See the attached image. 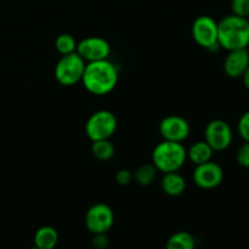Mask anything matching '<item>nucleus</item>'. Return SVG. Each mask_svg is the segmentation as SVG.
<instances>
[{"mask_svg": "<svg viewBox=\"0 0 249 249\" xmlns=\"http://www.w3.org/2000/svg\"><path fill=\"white\" fill-rule=\"evenodd\" d=\"M118 68L106 58L101 61L88 62L85 65L82 83L85 89L92 95H107L116 88L118 83Z\"/></svg>", "mask_w": 249, "mask_h": 249, "instance_id": "obj_1", "label": "nucleus"}, {"mask_svg": "<svg viewBox=\"0 0 249 249\" xmlns=\"http://www.w3.org/2000/svg\"><path fill=\"white\" fill-rule=\"evenodd\" d=\"M219 46L231 51L249 45V19L231 14L218 22Z\"/></svg>", "mask_w": 249, "mask_h": 249, "instance_id": "obj_2", "label": "nucleus"}, {"mask_svg": "<svg viewBox=\"0 0 249 249\" xmlns=\"http://www.w3.org/2000/svg\"><path fill=\"white\" fill-rule=\"evenodd\" d=\"M187 160L186 148L180 142L163 140L152 152V164L158 172H179Z\"/></svg>", "mask_w": 249, "mask_h": 249, "instance_id": "obj_3", "label": "nucleus"}, {"mask_svg": "<svg viewBox=\"0 0 249 249\" xmlns=\"http://www.w3.org/2000/svg\"><path fill=\"white\" fill-rule=\"evenodd\" d=\"M118 121L114 113L107 109L94 112L85 123V134L91 141L107 140L116 133Z\"/></svg>", "mask_w": 249, "mask_h": 249, "instance_id": "obj_4", "label": "nucleus"}, {"mask_svg": "<svg viewBox=\"0 0 249 249\" xmlns=\"http://www.w3.org/2000/svg\"><path fill=\"white\" fill-rule=\"evenodd\" d=\"M85 62L77 53L61 56L55 66V79L63 87H72L82 82L83 73L85 70Z\"/></svg>", "mask_w": 249, "mask_h": 249, "instance_id": "obj_5", "label": "nucleus"}, {"mask_svg": "<svg viewBox=\"0 0 249 249\" xmlns=\"http://www.w3.org/2000/svg\"><path fill=\"white\" fill-rule=\"evenodd\" d=\"M192 38L201 48L209 51L220 49L218 40V22L211 16L202 15L192 23Z\"/></svg>", "mask_w": 249, "mask_h": 249, "instance_id": "obj_6", "label": "nucleus"}, {"mask_svg": "<svg viewBox=\"0 0 249 249\" xmlns=\"http://www.w3.org/2000/svg\"><path fill=\"white\" fill-rule=\"evenodd\" d=\"M84 221L92 235L107 233L114 224V213L108 204L95 203L85 213Z\"/></svg>", "mask_w": 249, "mask_h": 249, "instance_id": "obj_7", "label": "nucleus"}, {"mask_svg": "<svg viewBox=\"0 0 249 249\" xmlns=\"http://www.w3.org/2000/svg\"><path fill=\"white\" fill-rule=\"evenodd\" d=\"M233 140V133L230 124L223 119H213L204 129V141L214 152L225 151Z\"/></svg>", "mask_w": 249, "mask_h": 249, "instance_id": "obj_8", "label": "nucleus"}, {"mask_svg": "<svg viewBox=\"0 0 249 249\" xmlns=\"http://www.w3.org/2000/svg\"><path fill=\"white\" fill-rule=\"evenodd\" d=\"M75 53L87 63L94 62V61L108 58L111 53V46L108 41L101 36H88L78 41Z\"/></svg>", "mask_w": 249, "mask_h": 249, "instance_id": "obj_9", "label": "nucleus"}, {"mask_svg": "<svg viewBox=\"0 0 249 249\" xmlns=\"http://www.w3.org/2000/svg\"><path fill=\"white\" fill-rule=\"evenodd\" d=\"M194 182L203 190H213L220 186L224 180V169L218 163L209 160L196 165L194 170Z\"/></svg>", "mask_w": 249, "mask_h": 249, "instance_id": "obj_10", "label": "nucleus"}, {"mask_svg": "<svg viewBox=\"0 0 249 249\" xmlns=\"http://www.w3.org/2000/svg\"><path fill=\"white\" fill-rule=\"evenodd\" d=\"M160 134L163 140L182 143L190 135V124L184 117L170 114L164 117L160 123Z\"/></svg>", "mask_w": 249, "mask_h": 249, "instance_id": "obj_11", "label": "nucleus"}, {"mask_svg": "<svg viewBox=\"0 0 249 249\" xmlns=\"http://www.w3.org/2000/svg\"><path fill=\"white\" fill-rule=\"evenodd\" d=\"M249 66L248 49H236L229 51L228 56L224 60V72L228 77L241 78Z\"/></svg>", "mask_w": 249, "mask_h": 249, "instance_id": "obj_12", "label": "nucleus"}, {"mask_svg": "<svg viewBox=\"0 0 249 249\" xmlns=\"http://www.w3.org/2000/svg\"><path fill=\"white\" fill-rule=\"evenodd\" d=\"M163 192L170 197H179L186 190V180L179 172L165 173L160 181Z\"/></svg>", "mask_w": 249, "mask_h": 249, "instance_id": "obj_13", "label": "nucleus"}, {"mask_svg": "<svg viewBox=\"0 0 249 249\" xmlns=\"http://www.w3.org/2000/svg\"><path fill=\"white\" fill-rule=\"evenodd\" d=\"M34 247L40 249H55L58 243V232L53 226H41L33 237Z\"/></svg>", "mask_w": 249, "mask_h": 249, "instance_id": "obj_14", "label": "nucleus"}, {"mask_svg": "<svg viewBox=\"0 0 249 249\" xmlns=\"http://www.w3.org/2000/svg\"><path fill=\"white\" fill-rule=\"evenodd\" d=\"M187 160H191L195 165L202 164L212 160L214 151L212 150L211 146L206 141H196L190 146L189 150H186Z\"/></svg>", "mask_w": 249, "mask_h": 249, "instance_id": "obj_15", "label": "nucleus"}, {"mask_svg": "<svg viewBox=\"0 0 249 249\" xmlns=\"http://www.w3.org/2000/svg\"><path fill=\"white\" fill-rule=\"evenodd\" d=\"M165 249H196V240L187 231H178L168 238Z\"/></svg>", "mask_w": 249, "mask_h": 249, "instance_id": "obj_16", "label": "nucleus"}, {"mask_svg": "<svg viewBox=\"0 0 249 249\" xmlns=\"http://www.w3.org/2000/svg\"><path fill=\"white\" fill-rule=\"evenodd\" d=\"M91 152L95 158L102 160V162H107V160L113 158L114 153H116V147L109 141V139H107V140L92 141Z\"/></svg>", "mask_w": 249, "mask_h": 249, "instance_id": "obj_17", "label": "nucleus"}, {"mask_svg": "<svg viewBox=\"0 0 249 249\" xmlns=\"http://www.w3.org/2000/svg\"><path fill=\"white\" fill-rule=\"evenodd\" d=\"M157 172L158 170L156 169V167L152 163L142 164L133 173L134 180H135L140 186H148V185L152 184L153 180L156 179Z\"/></svg>", "mask_w": 249, "mask_h": 249, "instance_id": "obj_18", "label": "nucleus"}, {"mask_svg": "<svg viewBox=\"0 0 249 249\" xmlns=\"http://www.w3.org/2000/svg\"><path fill=\"white\" fill-rule=\"evenodd\" d=\"M78 41L75 40L72 34L62 33L56 38L55 40V49L61 56L70 55L77 51Z\"/></svg>", "mask_w": 249, "mask_h": 249, "instance_id": "obj_19", "label": "nucleus"}, {"mask_svg": "<svg viewBox=\"0 0 249 249\" xmlns=\"http://www.w3.org/2000/svg\"><path fill=\"white\" fill-rule=\"evenodd\" d=\"M236 162L242 168H249V142L243 141L236 151Z\"/></svg>", "mask_w": 249, "mask_h": 249, "instance_id": "obj_20", "label": "nucleus"}, {"mask_svg": "<svg viewBox=\"0 0 249 249\" xmlns=\"http://www.w3.org/2000/svg\"><path fill=\"white\" fill-rule=\"evenodd\" d=\"M231 11L240 17H249V0H231Z\"/></svg>", "mask_w": 249, "mask_h": 249, "instance_id": "obj_21", "label": "nucleus"}, {"mask_svg": "<svg viewBox=\"0 0 249 249\" xmlns=\"http://www.w3.org/2000/svg\"><path fill=\"white\" fill-rule=\"evenodd\" d=\"M237 131L243 141L249 142V111L245 112V113L241 116L237 124Z\"/></svg>", "mask_w": 249, "mask_h": 249, "instance_id": "obj_22", "label": "nucleus"}, {"mask_svg": "<svg viewBox=\"0 0 249 249\" xmlns=\"http://www.w3.org/2000/svg\"><path fill=\"white\" fill-rule=\"evenodd\" d=\"M133 179H134L133 172H130V170L128 169L118 170L116 174V181L118 182L119 185H122V186H126V185H129L131 181H133Z\"/></svg>", "mask_w": 249, "mask_h": 249, "instance_id": "obj_23", "label": "nucleus"}, {"mask_svg": "<svg viewBox=\"0 0 249 249\" xmlns=\"http://www.w3.org/2000/svg\"><path fill=\"white\" fill-rule=\"evenodd\" d=\"M92 246L96 249H106L108 246V240L106 237V233H101V235H94L92 238Z\"/></svg>", "mask_w": 249, "mask_h": 249, "instance_id": "obj_24", "label": "nucleus"}, {"mask_svg": "<svg viewBox=\"0 0 249 249\" xmlns=\"http://www.w3.org/2000/svg\"><path fill=\"white\" fill-rule=\"evenodd\" d=\"M241 78H242L243 85L246 87V89L249 90V66H248V68L246 70V72L243 73V75Z\"/></svg>", "mask_w": 249, "mask_h": 249, "instance_id": "obj_25", "label": "nucleus"}, {"mask_svg": "<svg viewBox=\"0 0 249 249\" xmlns=\"http://www.w3.org/2000/svg\"><path fill=\"white\" fill-rule=\"evenodd\" d=\"M29 249H40V248H36V247H32V248H29Z\"/></svg>", "mask_w": 249, "mask_h": 249, "instance_id": "obj_26", "label": "nucleus"}, {"mask_svg": "<svg viewBox=\"0 0 249 249\" xmlns=\"http://www.w3.org/2000/svg\"><path fill=\"white\" fill-rule=\"evenodd\" d=\"M247 49H248V51H249V45H248V48H247Z\"/></svg>", "mask_w": 249, "mask_h": 249, "instance_id": "obj_27", "label": "nucleus"}]
</instances>
